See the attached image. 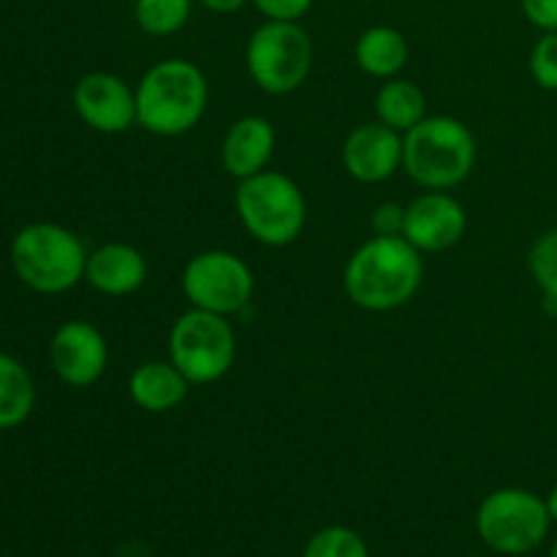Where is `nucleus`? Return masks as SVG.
<instances>
[{
    "mask_svg": "<svg viewBox=\"0 0 557 557\" xmlns=\"http://www.w3.org/2000/svg\"><path fill=\"white\" fill-rule=\"evenodd\" d=\"M424 281L422 253L406 237H370L343 270V288L357 308L389 313L406 308Z\"/></svg>",
    "mask_w": 557,
    "mask_h": 557,
    "instance_id": "1",
    "label": "nucleus"
},
{
    "mask_svg": "<svg viewBox=\"0 0 557 557\" xmlns=\"http://www.w3.org/2000/svg\"><path fill=\"white\" fill-rule=\"evenodd\" d=\"M136 90V125L174 139L201 123L210 103L207 76L194 60L166 58L141 74Z\"/></svg>",
    "mask_w": 557,
    "mask_h": 557,
    "instance_id": "2",
    "label": "nucleus"
},
{
    "mask_svg": "<svg viewBox=\"0 0 557 557\" xmlns=\"http://www.w3.org/2000/svg\"><path fill=\"white\" fill-rule=\"evenodd\" d=\"M476 136L462 120L433 114L403 134V172L424 190H451L476 169Z\"/></svg>",
    "mask_w": 557,
    "mask_h": 557,
    "instance_id": "3",
    "label": "nucleus"
},
{
    "mask_svg": "<svg viewBox=\"0 0 557 557\" xmlns=\"http://www.w3.org/2000/svg\"><path fill=\"white\" fill-rule=\"evenodd\" d=\"M234 207L245 232L267 248H286L297 243L308 223V201L302 188L275 169L239 180Z\"/></svg>",
    "mask_w": 557,
    "mask_h": 557,
    "instance_id": "4",
    "label": "nucleus"
},
{
    "mask_svg": "<svg viewBox=\"0 0 557 557\" xmlns=\"http://www.w3.org/2000/svg\"><path fill=\"white\" fill-rule=\"evenodd\" d=\"M11 267L38 294H65L85 281L87 250L60 223H30L11 243Z\"/></svg>",
    "mask_w": 557,
    "mask_h": 557,
    "instance_id": "5",
    "label": "nucleus"
},
{
    "mask_svg": "<svg viewBox=\"0 0 557 557\" xmlns=\"http://www.w3.org/2000/svg\"><path fill=\"white\" fill-rule=\"evenodd\" d=\"M245 69L267 96H292L313 69V41L299 22L267 20L250 33Z\"/></svg>",
    "mask_w": 557,
    "mask_h": 557,
    "instance_id": "6",
    "label": "nucleus"
},
{
    "mask_svg": "<svg viewBox=\"0 0 557 557\" xmlns=\"http://www.w3.org/2000/svg\"><path fill=\"white\" fill-rule=\"evenodd\" d=\"M169 359L194 386L215 384L237 362V335L226 315L190 308L169 332Z\"/></svg>",
    "mask_w": 557,
    "mask_h": 557,
    "instance_id": "7",
    "label": "nucleus"
},
{
    "mask_svg": "<svg viewBox=\"0 0 557 557\" xmlns=\"http://www.w3.org/2000/svg\"><path fill=\"white\" fill-rule=\"evenodd\" d=\"M553 517L547 500L522 487H500L476 509V531L498 555H528L547 539Z\"/></svg>",
    "mask_w": 557,
    "mask_h": 557,
    "instance_id": "8",
    "label": "nucleus"
},
{
    "mask_svg": "<svg viewBox=\"0 0 557 557\" xmlns=\"http://www.w3.org/2000/svg\"><path fill=\"white\" fill-rule=\"evenodd\" d=\"M190 308L210 310L218 315L243 313L256 292V277L248 261L232 250H201L185 264L180 275Z\"/></svg>",
    "mask_w": 557,
    "mask_h": 557,
    "instance_id": "9",
    "label": "nucleus"
},
{
    "mask_svg": "<svg viewBox=\"0 0 557 557\" xmlns=\"http://www.w3.org/2000/svg\"><path fill=\"white\" fill-rule=\"evenodd\" d=\"M74 109L96 134L117 136L136 125V90L117 74L92 71L74 87Z\"/></svg>",
    "mask_w": 557,
    "mask_h": 557,
    "instance_id": "10",
    "label": "nucleus"
},
{
    "mask_svg": "<svg viewBox=\"0 0 557 557\" xmlns=\"http://www.w3.org/2000/svg\"><path fill=\"white\" fill-rule=\"evenodd\" d=\"M49 362L60 381L76 389L98 384L109 368L107 337L90 321H65L49 343Z\"/></svg>",
    "mask_w": 557,
    "mask_h": 557,
    "instance_id": "11",
    "label": "nucleus"
},
{
    "mask_svg": "<svg viewBox=\"0 0 557 557\" xmlns=\"http://www.w3.org/2000/svg\"><path fill=\"white\" fill-rule=\"evenodd\" d=\"M468 232V212L446 190H424L406 205V228L403 237L419 253H444L455 248Z\"/></svg>",
    "mask_w": 557,
    "mask_h": 557,
    "instance_id": "12",
    "label": "nucleus"
},
{
    "mask_svg": "<svg viewBox=\"0 0 557 557\" xmlns=\"http://www.w3.org/2000/svg\"><path fill=\"white\" fill-rule=\"evenodd\" d=\"M343 166L357 183H386L403 169V134L379 120L357 125L343 141Z\"/></svg>",
    "mask_w": 557,
    "mask_h": 557,
    "instance_id": "13",
    "label": "nucleus"
},
{
    "mask_svg": "<svg viewBox=\"0 0 557 557\" xmlns=\"http://www.w3.org/2000/svg\"><path fill=\"white\" fill-rule=\"evenodd\" d=\"M275 125L261 114L234 120L221 141V163L228 177L248 180L264 172L275 156Z\"/></svg>",
    "mask_w": 557,
    "mask_h": 557,
    "instance_id": "14",
    "label": "nucleus"
},
{
    "mask_svg": "<svg viewBox=\"0 0 557 557\" xmlns=\"http://www.w3.org/2000/svg\"><path fill=\"white\" fill-rule=\"evenodd\" d=\"M145 253L128 243L98 245L87 253L85 281L103 297H128L147 283Z\"/></svg>",
    "mask_w": 557,
    "mask_h": 557,
    "instance_id": "15",
    "label": "nucleus"
},
{
    "mask_svg": "<svg viewBox=\"0 0 557 557\" xmlns=\"http://www.w3.org/2000/svg\"><path fill=\"white\" fill-rule=\"evenodd\" d=\"M190 381L172 359H150L136 364L128 379V395L147 413H169L188 400Z\"/></svg>",
    "mask_w": 557,
    "mask_h": 557,
    "instance_id": "16",
    "label": "nucleus"
},
{
    "mask_svg": "<svg viewBox=\"0 0 557 557\" xmlns=\"http://www.w3.org/2000/svg\"><path fill=\"white\" fill-rule=\"evenodd\" d=\"M411 58V47L408 38L403 36L397 27L389 25H373L357 38L354 47V60L359 69L373 79H395L400 71L408 65Z\"/></svg>",
    "mask_w": 557,
    "mask_h": 557,
    "instance_id": "17",
    "label": "nucleus"
},
{
    "mask_svg": "<svg viewBox=\"0 0 557 557\" xmlns=\"http://www.w3.org/2000/svg\"><path fill=\"white\" fill-rule=\"evenodd\" d=\"M375 117L400 134L411 131L413 125L428 117V98H424L422 87L411 79H400V76L386 79L375 92Z\"/></svg>",
    "mask_w": 557,
    "mask_h": 557,
    "instance_id": "18",
    "label": "nucleus"
},
{
    "mask_svg": "<svg viewBox=\"0 0 557 557\" xmlns=\"http://www.w3.org/2000/svg\"><path fill=\"white\" fill-rule=\"evenodd\" d=\"M36 406V384L25 364L0 351V430L20 428Z\"/></svg>",
    "mask_w": 557,
    "mask_h": 557,
    "instance_id": "19",
    "label": "nucleus"
},
{
    "mask_svg": "<svg viewBox=\"0 0 557 557\" xmlns=\"http://www.w3.org/2000/svg\"><path fill=\"white\" fill-rule=\"evenodd\" d=\"M194 11V0H136L134 20L141 33L156 38L183 30Z\"/></svg>",
    "mask_w": 557,
    "mask_h": 557,
    "instance_id": "20",
    "label": "nucleus"
},
{
    "mask_svg": "<svg viewBox=\"0 0 557 557\" xmlns=\"http://www.w3.org/2000/svg\"><path fill=\"white\" fill-rule=\"evenodd\" d=\"M528 270L533 283L542 288L544 299L557 308V228H549L542 237L533 239L528 250Z\"/></svg>",
    "mask_w": 557,
    "mask_h": 557,
    "instance_id": "21",
    "label": "nucleus"
},
{
    "mask_svg": "<svg viewBox=\"0 0 557 557\" xmlns=\"http://www.w3.org/2000/svg\"><path fill=\"white\" fill-rule=\"evenodd\" d=\"M302 557H370L368 542L346 525H330L313 533Z\"/></svg>",
    "mask_w": 557,
    "mask_h": 557,
    "instance_id": "22",
    "label": "nucleus"
},
{
    "mask_svg": "<svg viewBox=\"0 0 557 557\" xmlns=\"http://www.w3.org/2000/svg\"><path fill=\"white\" fill-rule=\"evenodd\" d=\"M528 69L542 90L557 92V33H542L531 49Z\"/></svg>",
    "mask_w": 557,
    "mask_h": 557,
    "instance_id": "23",
    "label": "nucleus"
},
{
    "mask_svg": "<svg viewBox=\"0 0 557 557\" xmlns=\"http://www.w3.org/2000/svg\"><path fill=\"white\" fill-rule=\"evenodd\" d=\"M370 226H373L375 237H403V228H406V207L397 205V201H384V205H379L373 210Z\"/></svg>",
    "mask_w": 557,
    "mask_h": 557,
    "instance_id": "24",
    "label": "nucleus"
},
{
    "mask_svg": "<svg viewBox=\"0 0 557 557\" xmlns=\"http://www.w3.org/2000/svg\"><path fill=\"white\" fill-rule=\"evenodd\" d=\"M267 20L277 22H299L310 9L313 0H250Z\"/></svg>",
    "mask_w": 557,
    "mask_h": 557,
    "instance_id": "25",
    "label": "nucleus"
},
{
    "mask_svg": "<svg viewBox=\"0 0 557 557\" xmlns=\"http://www.w3.org/2000/svg\"><path fill=\"white\" fill-rule=\"evenodd\" d=\"M525 20L542 33H557V0H520Z\"/></svg>",
    "mask_w": 557,
    "mask_h": 557,
    "instance_id": "26",
    "label": "nucleus"
},
{
    "mask_svg": "<svg viewBox=\"0 0 557 557\" xmlns=\"http://www.w3.org/2000/svg\"><path fill=\"white\" fill-rule=\"evenodd\" d=\"M201 5H205L207 11H212V14H234V11L243 9L248 0H199Z\"/></svg>",
    "mask_w": 557,
    "mask_h": 557,
    "instance_id": "27",
    "label": "nucleus"
},
{
    "mask_svg": "<svg viewBox=\"0 0 557 557\" xmlns=\"http://www.w3.org/2000/svg\"><path fill=\"white\" fill-rule=\"evenodd\" d=\"M544 500H547L549 517H553V522H557V484H555L553 490H549V495H547V498H544Z\"/></svg>",
    "mask_w": 557,
    "mask_h": 557,
    "instance_id": "28",
    "label": "nucleus"
},
{
    "mask_svg": "<svg viewBox=\"0 0 557 557\" xmlns=\"http://www.w3.org/2000/svg\"><path fill=\"white\" fill-rule=\"evenodd\" d=\"M549 557H557V539H555V544H553V549H549Z\"/></svg>",
    "mask_w": 557,
    "mask_h": 557,
    "instance_id": "29",
    "label": "nucleus"
}]
</instances>
